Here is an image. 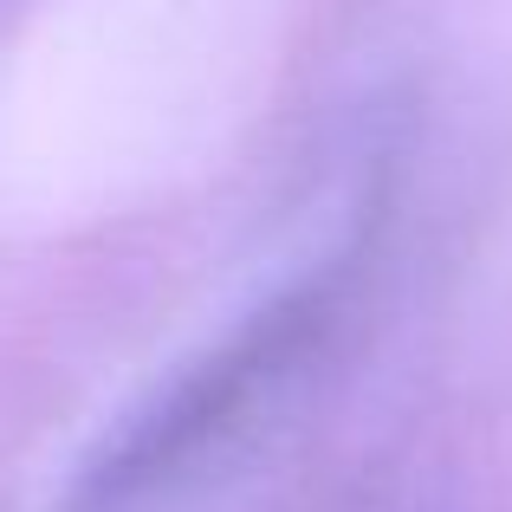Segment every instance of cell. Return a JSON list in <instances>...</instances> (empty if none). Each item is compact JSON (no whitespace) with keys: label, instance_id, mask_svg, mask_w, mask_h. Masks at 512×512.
<instances>
[{"label":"cell","instance_id":"cell-1","mask_svg":"<svg viewBox=\"0 0 512 512\" xmlns=\"http://www.w3.org/2000/svg\"><path fill=\"white\" fill-rule=\"evenodd\" d=\"M318 305H325V286L286 292V299H273L266 312H253L221 350H208L195 370H182L163 396H156L150 409L124 428V441H117V448L98 461L91 493H98V500H111V493L143 487V480H156L163 467L182 461L201 435H214V428H221L227 415H234L240 402H247L253 389L273 376V363L286 357L305 331H312Z\"/></svg>","mask_w":512,"mask_h":512}]
</instances>
